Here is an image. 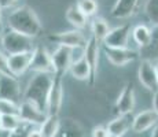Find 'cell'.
<instances>
[{
    "label": "cell",
    "mask_w": 158,
    "mask_h": 137,
    "mask_svg": "<svg viewBox=\"0 0 158 137\" xmlns=\"http://www.w3.org/2000/svg\"><path fill=\"white\" fill-rule=\"evenodd\" d=\"M7 25L11 30L26 34L32 38L39 36L43 30L39 17L29 6H21L11 11L7 18Z\"/></svg>",
    "instance_id": "cell-1"
},
{
    "label": "cell",
    "mask_w": 158,
    "mask_h": 137,
    "mask_svg": "<svg viewBox=\"0 0 158 137\" xmlns=\"http://www.w3.org/2000/svg\"><path fill=\"white\" fill-rule=\"evenodd\" d=\"M52 78L54 74H50V73H37L29 81L23 92V100L35 103L37 107L45 111V103H47V96L52 84Z\"/></svg>",
    "instance_id": "cell-2"
},
{
    "label": "cell",
    "mask_w": 158,
    "mask_h": 137,
    "mask_svg": "<svg viewBox=\"0 0 158 137\" xmlns=\"http://www.w3.org/2000/svg\"><path fill=\"white\" fill-rule=\"evenodd\" d=\"M0 44H2L3 50L7 52V55L30 52V51L35 50V47L32 44V37L22 34V33H18L11 29L6 34L2 36Z\"/></svg>",
    "instance_id": "cell-3"
},
{
    "label": "cell",
    "mask_w": 158,
    "mask_h": 137,
    "mask_svg": "<svg viewBox=\"0 0 158 137\" xmlns=\"http://www.w3.org/2000/svg\"><path fill=\"white\" fill-rule=\"evenodd\" d=\"M63 103V88H62V75L54 74L52 84L45 103V114L47 115H58Z\"/></svg>",
    "instance_id": "cell-4"
},
{
    "label": "cell",
    "mask_w": 158,
    "mask_h": 137,
    "mask_svg": "<svg viewBox=\"0 0 158 137\" xmlns=\"http://www.w3.org/2000/svg\"><path fill=\"white\" fill-rule=\"evenodd\" d=\"M131 32H132V29H131V25H128V23L117 26L113 30H109L107 36L102 42L105 47L109 48H125L128 47Z\"/></svg>",
    "instance_id": "cell-5"
},
{
    "label": "cell",
    "mask_w": 158,
    "mask_h": 137,
    "mask_svg": "<svg viewBox=\"0 0 158 137\" xmlns=\"http://www.w3.org/2000/svg\"><path fill=\"white\" fill-rule=\"evenodd\" d=\"M29 69L36 73L55 74V69H54V65H52L51 54L43 47H37L33 50V56H32V62H30Z\"/></svg>",
    "instance_id": "cell-6"
},
{
    "label": "cell",
    "mask_w": 158,
    "mask_h": 137,
    "mask_svg": "<svg viewBox=\"0 0 158 137\" xmlns=\"http://www.w3.org/2000/svg\"><path fill=\"white\" fill-rule=\"evenodd\" d=\"M105 54L107 60L111 65L121 67V66H125L128 63L133 62V60L138 59L139 52L135 50H131V48H109L105 47Z\"/></svg>",
    "instance_id": "cell-7"
},
{
    "label": "cell",
    "mask_w": 158,
    "mask_h": 137,
    "mask_svg": "<svg viewBox=\"0 0 158 137\" xmlns=\"http://www.w3.org/2000/svg\"><path fill=\"white\" fill-rule=\"evenodd\" d=\"M18 115L23 122L30 125H40L47 118L44 110L37 107L35 103L29 102V100H22L19 108H18Z\"/></svg>",
    "instance_id": "cell-8"
},
{
    "label": "cell",
    "mask_w": 158,
    "mask_h": 137,
    "mask_svg": "<svg viewBox=\"0 0 158 137\" xmlns=\"http://www.w3.org/2000/svg\"><path fill=\"white\" fill-rule=\"evenodd\" d=\"M48 40H51L58 45H65V47H69V48L84 47L87 42V38H85V36H84V33H81L78 29L56 33V34H51V36H48Z\"/></svg>",
    "instance_id": "cell-9"
},
{
    "label": "cell",
    "mask_w": 158,
    "mask_h": 137,
    "mask_svg": "<svg viewBox=\"0 0 158 137\" xmlns=\"http://www.w3.org/2000/svg\"><path fill=\"white\" fill-rule=\"evenodd\" d=\"M21 97V85L18 78L11 74H0V99L18 102Z\"/></svg>",
    "instance_id": "cell-10"
},
{
    "label": "cell",
    "mask_w": 158,
    "mask_h": 137,
    "mask_svg": "<svg viewBox=\"0 0 158 137\" xmlns=\"http://www.w3.org/2000/svg\"><path fill=\"white\" fill-rule=\"evenodd\" d=\"M33 51L30 52H21V54H14L7 56V65L10 74L14 77H21L26 70H29L30 62H32Z\"/></svg>",
    "instance_id": "cell-11"
},
{
    "label": "cell",
    "mask_w": 158,
    "mask_h": 137,
    "mask_svg": "<svg viewBox=\"0 0 158 137\" xmlns=\"http://www.w3.org/2000/svg\"><path fill=\"white\" fill-rule=\"evenodd\" d=\"M72 52L73 48L65 47V45H58V48L51 54L52 65L55 69V74L63 75L69 70V66L72 65Z\"/></svg>",
    "instance_id": "cell-12"
},
{
    "label": "cell",
    "mask_w": 158,
    "mask_h": 137,
    "mask_svg": "<svg viewBox=\"0 0 158 137\" xmlns=\"http://www.w3.org/2000/svg\"><path fill=\"white\" fill-rule=\"evenodd\" d=\"M138 77L140 84L143 85L146 89L148 91H156L158 89V80H157V74H156V66L151 63V60L144 59L140 62L138 70Z\"/></svg>",
    "instance_id": "cell-13"
},
{
    "label": "cell",
    "mask_w": 158,
    "mask_h": 137,
    "mask_svg": "<svg viewBox=\"0 0 158 137\" xmlns=\"http://www.w3.org/2000/svg\"><path fill=\"white\" fill-rule=\"evenodd\" d=\"M158 123V114L156 110H146V111L139 112L138 115L133 117L132 122V132L136 135L147 132L148 129H151L153 126H156Z\"/></svg>",
    "instance_id": "cell-14"
},
{
    "label": "cell",
    "mask_w": 158,
    "mask_h": 137,
    "mask_svg": "<svg viewBox=\"0 0 158 137\" xmlns=\"http://www.w3.org/2000/svg\"><path fill=\"white\" fill-rule=\"evenodd\" d=\"M99 42L94 37L88 38L85 45H84V58H85L87 63L91 67V82L95 81L96 75H98V66H99Z\"/></svg>",
    "instance_id": "cell-15"
},
{
    "label": "cell",
    "mask_w": 158,
    "mask_h": 137,
    "mask_svg": "<svg viewBox=\"0 0 158 137\" xmlns=\"http://www.w3.org/2000/svg\"><path fill=\"white\" fill-rule=\"evenodd\" d=\"M132 122H133L132 112H129V114H118L117 118H114L111 122H109L106 129H107L110 136L124 137L128 133L129 129H132Z\"/></svg>",
    "instance_id": "cell-16"
},
{
    "label": "cell",
    "mask_w": 158,
    "mask_h": 137,
    "mask_svg": "<svg viewBox=\"0 0 158 137\" xmlns=\"http://www.w3.org/2000/svg\"><path fill=\"white\" fill-rule=\"evenodd\" d=\"M135 91L132 85H127L120 93L117 103H115V110L118 114H129L135 108Z\"/></svg>",
    "instance_id": "cell-17"
},
{
    "label": "cell",
    "mask_w": 158,
    "mask_h": 137,
    "mask_svg": "<svg viewBox=\"0 0 158 137\" xmlns=\"http://www.w3.org/2000/svg\"><path fill=\"white\" fill-rule=\"evenodd\" d=\"M139 0H117L111 8V17L117 19H125L135 14Z\"/></svg>",
    "instance_id": "cell-18"
},
{
    "label": "cell",
    "mask_w": 158,
    "mask_h": 137,
    "mask_svg": "<svg viewBox=\"0 0 158 137\" xmlns=\"http://www.w3.org/2000/svg\"><path fill=\"white\" fill-rule=\"evenodd\" d=\"M68 71L70 73L72 77H74L76 80L85 81V80H89L91 78V67H89V65L87 63L84 55H81L77 60L72 62V65L69 66Z\"/></svg>",
    "instance_id": "cell-19"
},
{
    "label": "cell",
    "mask_w": 158,
    "mask_h": 137,
    "mask_svg": "<svg viewBox=\"0 0 158 137\" xmlns=\"http://www.w3.org/2000/svg\"><path fill=\"white\" fill-rule=\"evenodd\" d=\"M41 137H56L60 130V121L58 115H47V118L40 123Z\"/></svg>",
    "instance_id": "cell-20"
},
{
    "label": "cell",
    "mask_w": 158,
    "mask_h": 137,
    "mask_svg": "<svg viewBox=\"0 0 158 137\" xmlns=\"http://www.w3.org/2000/svg\"><path fill=\"white\" fill-rule=\"evenodd\" d=\"M66 19H68V22L70 23V25H73L78 30L84 29L88 23V17L78 10L77 6H70V7L66 10Z\"/></svg>",
    "instance_id": "cell-21"
},
{
    "label": "cell",
    "mask_w": 158,
    "mask_h": 137,
    "mask_svg": "<svg viewBox=\"0 0 158 137\" xmlns=\"http://www.w3.org/2000/svg\"><path fill=\"white\" fill-rule=\"evenodd\" d=\"M131 33H132L133 41H135L140 48H144L146 45L150 42L151 30L148 29V27L146 26V25H138L136 27H133Z\"/></svg>",
    "instance_id": "cell-22"
},
{
    "label": "cell",
    "mask_w": 158,
    "mask_h": 137,
    "mask_svg": "<svg viewBox=\"0 0 158 137\" xmlns=\"http://www.w3.org/2000/svg\"><path fill=\"white\" fill-rule=\"evenodd\" d=\"M91 30H92V37L98 42H102L110 29H109L107 22L103 18H95L92 21V25H91Z\"/></svg>",
    "instance_id": "cell-23"
},
{
    "label": "cell",
    "mask_w": 158,
    "mask_h": 137,
    "mask_svg": "<svg viewBox=\"0 0 158 137\" xmlns=\"http://www.w3.org/2000/svg\"><path fill=\"white\" fill-rule=\"evenodd\" d=\"M23 121L19 118L18 114H4L2 115V126L4 130L13 133L15 130H18L21 126H22Z\"/></svg>",
    "instance_id": "cell-24"
},
{
    "label": "cell",
    "mask_w": 158,
    "mask_h": 137,
    "mask_svg": "<svg viewBox=\"0 0 158 137\" xmlns=\"http://www.w3.org/2000/svg\"><path fill=\"white\" fill-rule=\"evenodd\" d=\"M76 6L87 17H91V15L96 14V11H98V3H96V0H77V4Z\"/></svg>",
    "instance_id": "cell-25"
},
{
    "label": "cell",
    "mask_w": 158,
    "mask_h": 137,
    "mask_svg": "<svg viewBox=\"0 0 158 137\" xmlns=\"http://www.w3.org/2000/svg\"><path fill=\"white\" fill-rule=\"evenodd\" d=\"M144 10H146L148 19L154 25H158V0H147Z\"/></svg>",
    "instance_id": "cell-26"
},
{
    "label": "cell",
    "mask_w": 158,
    "mask_h": 137,
    "mask_svg": "<svg viewBox=\"0 0 158 137\" xmlns=\"http://www.w3.org/2000/svg\"><path fill=\"white\" fill-rule=\"evenodd\" d=\"M18 108H19V104H17V102L7 100V99H0V112H2V115L18 114Z\"/></svg>",
    "instance_id": "cell-27"
},
{
    "label": "cell",
    "mask_w": 158,
    "mask_h": 137,
    "mask_svg": "<svg viewBox=\"0 0 158 137\" xmlns=\"http://www.w3.org/2000/svg\"><path fill=\"white\" fill-rule=\"evenodd\" d=\"M7 56L0 50V74H10V70H8V65H7Z\"/></svg>",
    "instance_id": "cell-28"
},
{
    "label": "cell",
    "mask_w": 158,
    "mask_h": 137,
    "mask_svg": "<svg viewBox=\"0 0 158 137\" xmlns=\"http://www.w3.org/2000/svg\"><path fill=\"white\" fill-rule=\"evenodd\" d=\"M92 137H109V132L106 127L103 126H96L92 130Z\"/></svg>",
    "instance_id": "cell-29"
},
{
    "label": "cell",
    "mask_w": 158,
    "mask_h": 137,
    "mask_svg": "<svg viewBox=\"0 0 158 137\" xmlns=\"http://www.w3.org/2000/svg\"><path fill=\"white\" fill-rule=\"evenodd\" d=\"M15 3H17V0H0V7L8 8V7H13Z\"/></svg>",
    "instance_id": "cell-30"
},
{
    "label": "cell",
    "mask_w": 158,
    "mask_h": 137,
    "mask_svg": "<svg viewBox=\"0 0 158 137\" xmlns=\"http://www.w3.org/2000/svg\"><path fill=\"white\" fill-rule=\"evenodd\" d=\"M153 110H156V112L158 114V89L154 92V97H153Z\"/></svg>",
    "instance_id": "cell-31"
},
{
    "label": "cell",
    "mask_w": 158,
    "mask_h": 137,
    "mask_svg": "<svg viewBox=\"0 0 158 137\" xmlns=\"http://www.w3.org/2000/svg\"><path fill=\"white\" fill-rule=\"evenodd\" d=\"M28 137H41V133L39 129H30L28 132Z\"/></svg>",
    "instance_id": "cell-32"
},
{
    "label": "cell",
    "mask_w": 158,
    "mask_h": 137,
    "mask_svg": "<svg viewBox=\"0 0 158 137\" xmlns=\"http://www.w3.org/2000/svg\"><path fill=\"white\" fill-rule=\"evenodd\" d=\"M11 133L7 132V130H4L3 127H0V137H10Z\"/></svg>",
    "instance_id": "cell-33"
},
{
    "label": "cell",
    "mask_w": 158,
    "mask_h": 137,
    "mask_svg": "<svg viewBox=\"0 0 158 137\" xmlns=\"http://www.w3.org/2000/svg\"><path fill=\"white\" fill-rule=\"evenodd\" d=\"M150 137H158V123L154 126V129H153V133H151V136Z\"/></svg>",
    "instance_id": "cell-34"
},
{
    "label": "cell",
    "mask_w": 158,
    "mask_h": 137,
    "mask_svg": "<svg viewBox=\"0 0 158 137\" xmlns=\"http://www.w3.org/2000/svg\"><path fill=\"white\" fill-rule=\"evenodd\" d=\"M154 66H156V74H157V80H158V63H156Z\"/></svg>",
    "instance_id": "cell-35"
},
{
    "label": "cell",
    "mask_w": 158,
    "mask_h": 137,
    "mask_svg": "<svg viewBox=\"0 0 158 137\" xmlns=\"http://www.w3.org/2000/svg\"><path fill=\"white\" fill-rule=\"evenodd\" d=\"M2 10H3V8L0 7V21H2Z\"/></svg>",
    "instance_id": "cell-36"
},
{
    "label": "cell",
    "mask_w": 158,
    "mask_h": 137,
    "mask_svg": "<svg viewBox=\"0 0 158 137\" xmlns=\"http://www.w3.org/2000/svg\"><path fill=\"white\" fill-rule=\"evenodd\" d=\"M0 126H2V112H0Z\"/></svg>",
    "instance_id": "cell-37"
},
{
    "label": "cell",
    "mask_w": 158,
    "mask_h": 137,
    "mask_svg": "<svg viewBox=\"0 0 158 137\" xmlns=\"http://www.w3.org/2000/svg\"><path fill=\"white\" fill-rule=\"evenodd\" d=\"M109 137H113V136H110V135H109Z\"/></svg>",
    "instance_id": "cell-38"
},
{
    "label": "cell",
    "mask_w": 158,
    "mask_h": 137,
    "mask_svg": "<svg viewBox=\"0 0 158 137\" xmlns=\"http://www.w3.org/2000/svg\"><path fill=\"white\" fill-rule=\"evenodd\" d=\"M0 38H2V36H0Z\"/></svg>",
    "instance_id": "cell-39"
}]
</instances>
